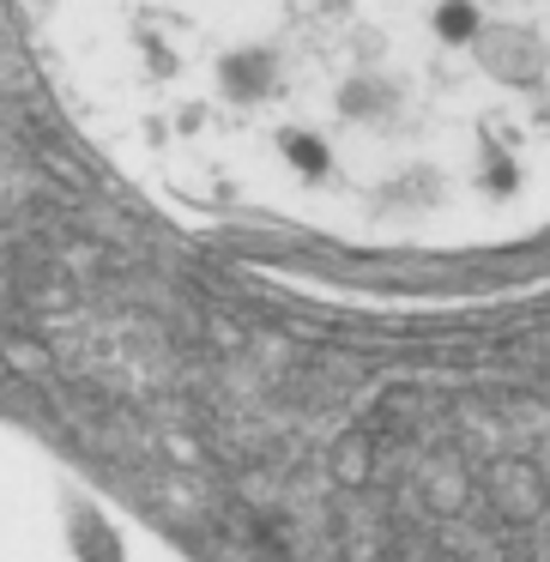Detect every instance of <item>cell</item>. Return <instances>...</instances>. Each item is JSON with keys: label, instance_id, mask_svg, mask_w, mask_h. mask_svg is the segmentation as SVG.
<instances>
[{"label": "cell", "instance_id": "6da1fadb", "mask_svg": "<svg viewBox=\"0 0 550 562\" xmlns=\"http://www.w3.org/2000/svg\"><path fill=\"white\" fill-rule=\"evenodd\" d=\"M151 194L357 248L550 224V0H13Z\"/></svg>", "mask_w": 550, "mask_h": 562}]
</instances>
